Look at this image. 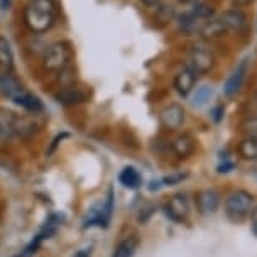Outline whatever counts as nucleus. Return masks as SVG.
<instances>
[{"label":"nucleus","instance_id":"nucleus-4","mask_svg":"<svg viewBox=\"0 0 257 257\" xmlns=\"http://www.w3.org/2000/svg\"><path fill=\"white\" fill-rule=\"evenodd\" d=\"M254 210V196L249 191L237 190L225 200V213L233 222H244Z\"/></svg>","mask_w":257,"mask_h":257},{"label":"nucleus","instance_id":"nucleus-25","mask_svg":"<svg viewBox=\"0 0 257 257\" xmlns=\"http://www.w3.org/2000/svg\"><path fill=\"white\" fill-rule=\"evenodd\" d=\"M142 4H144L146 7H158V6H161L163 4V0H141Z\"/></svg>","mask_w":257,"mask_h":257},{"label":"nucleus","instance_id":"nucleus-18","mask_svg":"<svg viewBox=\"0 0 257 257\" xmlns=\"http://www.w3.org/2000/svg\"><path fill=\"white\" fill-rule=\"evenodd\" d=\"M237 153L242 159L257 161V139H254V137H244L238 142Z\"/></svg>","mask_w":257,"mask_h":257},{"label":"nucleus","instance_id":"nucleus-16","mask_svg":"<svg viewBox=\"0 0 257 257\" xmlns=\"http://www.w3.org/2000/svg\"><path fill=\"white\" fill-rule=\"evenodd\" d=\"M228 32L227 26L223 24V21L220 19V17H212V19H208L203 24V27H201L200 31V36L201 39L205 41H213V39H220L223 38L225 34Z\"/></svg>","mask_w":257,"mask_h":257},{"label":"nucleus","instance_id":"nucleus-24","mask_svg":"<svg viewBox=\"0 0 257 257\" xmlns=\"http://www.w3.org/2000/svg\"><path fill=\"white\" fill-rule=\"evenodd\" d=\"M186 178V174H176V176H168V178H164V185H176L178 181H181V180H185Z\"/></svg>","mask_w":257,"mask_h":257},{"label":"nucleus","instance_id":"nucleus-5","mask_svg":"<svg viewBox=\"0 0 257 257\" xmlns=\"http://www.w3.org/2000/svg\"><path fill=\"white\" fill-rule=\"evenodd\" d=\"M215 66V54L205 46H193L186 54V68L196 75H206Z\"/></svg>","mask_w":257,"mask_h":257},{"label":"nucleus","instance_id":"nucleus-23","mask_svg":"<svg viewBox=\"0 0 257 257\" xmlns=\"http://www.w3.org/2000/svg\"><path fill=\"white\" fill-rule=\"evenodd\" d=\"M156 11H158L159 19L163 21V22L171 21L173 17H174V11L171 9V6H166V4H161V6L156 7Z\"/></svg>","mask_w":257,"mask_h":257},{"label":"nucleus","instance_id":"nucleus-6","mask_svg":"<svg viewBox=\"0 0 257 257\" xmlns=\"http://www.w3.org/2000/svg\"><path fill=\"white\" fill-rule=\"evenodd\" d=\"M71 58V49L66 43H54L46 49L43 66L48 71H63Z\"/></svg>","mask_w":257,"mask_h":257},{"label":"nucleus","instance_id":"nucleus-33","mask_svg":"<svg viewBox=\"0 0 257 257\" xmlns=\"http://www.w3.org/2000/svg\"><path fill=\"white\" fill-rule=\"evenodd\" d=\"M254 176H255V178H257V166H255V168H254Z\"/></svg>","mask_w":257,"mask_h":257},{"label":"nucleus","instance_id":"nucleus-3","mask_svg":"<svg viewBox=\"0 0 257 257\" xmlns=\"http://www.w3.org/2000/svg\"><path fill=\"white\" fill-rule=\"evenodd\" d=\"M0 93L16 105H21L22 108L29 110V112L38 113V112H43V108H44L38 96L29 93V91L11 75L0 76Z\"/></svg>","mask_w":257,"mask_h":257},{"label":"nucleus","instance_id":"nucleus-14","mask_svg":"<svg viewBox=\"0 0 257 257\" xmlns=\"http://www.w3.org/2000/svg\"><path fill=\"white\" fill-rule=\"evenodd\" d=\"M171 149L180 159H186L195 153L196 141L191 134H180L178 137H174V141L171 142Z\"/></svg>","mask_w":257,"mask_h":257},{"label":"nucleus","instance_id":"nucleus-7","mask_svg":"<svg viewBox=\"0 0 257 257\" xmlns=\"http://www.w3.org/2000/svg\"><path fill=\"white\" fill-rule=\"evenodd\" d=\"M247 71H249V59H242L240 63L235 66V70L232 71V75L228 76V80L225 81V86H223V93L227 96H233L240 91L242 85L245 81V76H247Z\"/></svg>","mask_w":257,"mask_h":257},{"label":"nucleus","instance_id":"nucleus-8","mask_svg":"<svg viewBox=\"0 0 257 257\" xmlns=\"http://www.w3.org/2000/svg\"><path fill=\"white\" fill-rule=\"evenodd\" d=\"M178 31L181 32V34L185 36H193V34H200L201 27L205 24V19H201V17L196 14L195 11H188L185 14H181V16H178Z\"/></svg>","mask_w":257,"mask_h":257},{"label":"nucleus","instance_id":"nucleus-1","mask_svg":"<svg viewBox=\"0 0 257 257\" xmlns=\"http://www.w3.org/2000/svg\"><path fill=\"white\" fill-rule=\"evenodd\" d=\"M56 21L54 0H31L24 9V22L32 32L49 31Z\"/></svg>","mask_w":257,"mask_h":257},{"label":"nucleus","instance_id":"nucleus-17","mask_svg":"<svg viewBox=\"0 0 257 257\" xmlns=\"http://www.w3.org/2000/svg\"><path fill=\"white\" fill-rule=\"evenodd\" d=\"M118 181H120L125 188H128V190H136V188L141 186L142 178H141V174L136 168L127 166V168L122 169L120 174H118Z\"/></svg>","mask_w":257,"mask_h":257},{"label":"nucleus","instance_id":"nucleus-22","mask_svg":"<svg viewBox=\"0 0 257 257\" xmlns=\"http://www.w3.org/2000/svg\"><path fill=\"white\" fill-rule=\"evenodd\" d=\"M240 131L244 132L245 137H254V139H257V115L244 118L240 123Z\"/></svg>","mask_w":257,"mask_h":257},{"label":"nucleus","instance_id":"nucleus-12","mask_svg":"<svg viewBox=\"0 0 257 257\" xmlns=\"http://www.w3.org/2000/svg\"><path fill=\"white\" fill-rule=\"evenodd\" d=\"M88 98V93L76 85H66L56 93V100L61 105H78Z\"/></svg>","mask_w":257,"mask_h":257},{"label":"nucleus","instance_id":"nucleus-20","mask_svg":"<svg viewBox=\"0 0 257 257\" xmlns=\"http://www.w3.org/2000/svg\"><path fill=\"white\" fill-rule=\"evenodd\" d=\"M0 66L6 70H12L14 66V53L6 38H0Z\"/></svg>","mask_w":257,"mask_h":257},{"label":"nucleus","instance_id":"nucleus-32","mask_svg":"<svg viewBox=\"0 0 257 257\" xmlns=\"http://www.w3.org/2000/svg\"><path fill=\"white\" fill-rule=\"evenodd\" d=\"M7 139V136L6 134H2V132H0V142H2V141H6Z\"/></svg>","mask_w":257,"mask_h":257},{"label":"nucleus","instance_id":"nucleus-2","mask_svg":"<svg viewBox=\"0 0 257 257\" xmlns=\"http://www.w3.org/2000/svg\"><path fill=\"white\" fill-rule=\"evenodd\" d=\"M41 123L32 117L0 107V132L7 137H29L39 131Z\"/></svg>","mask_w":257,"mask_h":257},{"label":"nucleus","instance_id":"nucleus-27","mask_svg":"<svg viewBox=\"0 0 257 257\" xmlns=\"http://www.w3.org/2000/svg\"><path fill=\"white\" fill-rule=\"evenodd\" d=\"M252 2V0H232V4H233V7H245V6H249V4Z\"/></svg>","mask_w":257,"mask_h":257},{"label":"nucleus","instance_id":"nucleus-13","mask_svg":"<svg viewBox=\"0 0 257 257\" xmlns=\"http://www.w3.org/2000/svg\"><path fill=\"white\" fill-rule=\"evenodd\" d=\"M220 205V196L215 190H203L196 195V206L198 212L203 215H210L217 212Z\"/></svg>","mask_w":257,"mask_h":257},{"label":"nucleus","instance_id":"nucleus-31","mask_svg":"<svg viewBox=\"0 0 257 257\" xmlns=\"http://www.w3.org/2000/svg\"><path fill=\"white\" fill-rule=\"evenodd\" d=\"M180 4H183V6H195L198 0H178Z\"/></svg>","mask_w":257,"mask_h":257},{"label":"nucleus","instance_id":"nucleus-34","mask_svg":"<svg viewBox=\"0 0 257 257\" xmlns=\"http://www.w3.org/2000/svg\"><path fill=\"white\" fill-rule=\"evenodd\" d=\"M0 218H2V205H0Z\"/></svg>","mask_w":257,"mask_h":257},{"label":"nucleus","instance_id":"nucleus-9","mask_svg":"<svg viewBox=\"0 0 257 257\" xmlns=\"http://www.w3.org/2000/svg\"><path fill=\"white\" fill-rule=\"evenodd\" d=\"M161 123L169 131H178L185 123V108L178 103L168 105L166 108H163L161 112Z\"/></svg>","mask_w":257,"mask_h":257},{"label":"nucleus","instance_id":"nucleus-29","mask_svg":"<svg viewBox=\"0 0 257 257\" xmlns=\"http://www.w3.org/2000/svg\"><path fill=\"white\" fill-rule=\"evenodd\" d=\"M73 257H90V250L88 249H81V250H78Z\"/></svg>","mask_w":257,"mask_h":257},{"label":"nucleus","instance_id":"nucleus-15","mask_svg":"<svg viewBox=\"0 0 257 257\" xmlns=\"http://www.w3.org/2000/svg\"><path fill=\"white\" fill-rule=\"evenodd\" d=\"M196 78H198V75L193 73L190 68L185 66L176 76H174V88H176V91L181 96L190 95L196 85Z\"/></svg>","mask_w":257,"mask_h":257},{"label":"nucleus","instance_id":"nucleus-19","mask_svg":"<svg viewBox=\"0 0 257 257\" xmlns=\"http://www.w3.org/2000/svg\"><path fill=\"white\" fill-rule=\"evenodd\" d=\"M137 245H139V238L137 237L132 235V237L123 238L120 244L117 245V249H115V252H113L112 257H132L136 254Z\"/></svg>","mask_w":257,"mask_h":257},{"label":"nucleus","instance_id":"nucleus-21","mask_svg":"<svg viewBox=\"0 0 257 257\" xmlns=\"http://www.w3.org/2000/svg\"><path fill=\"white\" fill-rule=\"evenodd\" d=\"M212 95H213V90L210 88V86H201V88L196 90V95H195V98H193V105H195V107H203L206 102H210Z\"/></svg>","mask_w":257,"mask_h":257},{"label":"nucleus","instance_id":"nucleus-30","mask_svg":"<svg viewBox=\"0 0 257 257\" xmlns=\"http://www.w3.org/2000/svg\"><path fill=\"white\" fill-rule=\"evenodd\" d=\"M220 112H223V107H222V105H220V107L213 112V113H215V117H213V118H215V122H218L220 118H222V115H220Z\"/></svg>","mask_w":257,"mask_h":257},{"label":"nucleus","instance_id":"nucleus-11","mask_svg":"<svg viewBox=\"0 0 257 257\" xmlns=\"http://www.w3.org/2000/svg\"><path fill=\"white\" fill-rule=\"evenodd\" d=\"M166 213L168 217L174 222H185L190 213L188 201L183 195H173L166 203Z\"/></svg>","mask_w":257,"mask_h":257},{"label":"nucleus","instance_id":"nucleus-28","mask_svg":"<svg viewBox=\"0 0 257 257\" xmlns=\"http://www.w3.org/2000/svg\"><path fill=\"white\" fill-rule=\"evenodd\" d=\"M12 6V0H0V9L2 11H9Z\"/></svg>","mask_w":257,"mask_h":257},{"label":"nucleus","instance_id":"nucleus-10","mask_svg":"<svg viewBox=\"0 0 257 257\" xmlns=\"http://www.w3.org/2000/svg\"><path fill=\"white\" fill-rule=\"evenodd\" d=\"M220 19L223 21V24L227 26L228 31L237 32V34H242V32L247 29V16L237 7L223 11Z\"/></svg>","mask_w":257,"mask_h":257},{"label":"nucleus","instance_id":"nucleus-26","mask_svg":"<svg viewBox=\"0 0 257 257\" xmlns=\"http://www.w3.org/2000/svg\"><path fill=\"white\" fill-rule=\"evenodd\" d=\"M250 217H252V230L257 233V206H254V210H252Z\"/></svg>","mask_w":257,"mask_h":257}]
</instances>
